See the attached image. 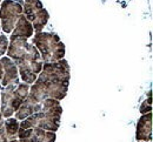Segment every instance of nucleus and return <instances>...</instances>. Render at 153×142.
Returning a JSON list of instances; mask_svg holds the SVG:
<instances>
[{"mask_svg": "<svg viewBox=\"0 0 153 142\" xmlns=\"http://www.w3.org/2000/svg\"><path fill=\"white\" fill-rule=\"evenodd\" d=\"M19 120H17L16 118H7L5 121H4V128H5V132L7 134V136L10 139H14L17 138V134H18V130H19Z\"/></svg>", "mask_w": 153, "mask_h": 142, "instance_id": "f8f14e48", "label": "nucleus"}, {"mask_svg": "<svg viewBox=\"0 0 153 142\" xmlns=\"http://www.w3.org/2000/svg\"><path fill=\"white\" fill-rule=\"evenodd\" d=\"M30 86L31 85L20 81L17 85H8L0 90V113L4 119L13 116L19 109L28 95Z\"/></svg>", "mask_w": 153, "mask_h": 142, "instance_id": "39448f33", "label": "nucleus"}, {"mask_svg": "<svg viewBox=\"0 0 153 142\" xmlns=\"http://www.w3.org/2000/svg\"><path fill=\"white\" fill-rule=\"evenodd\" d=\"M70 80L71 71L67 60L60 59L54 62H44L41 72L30 86L28 95L14 113V118L22 121L37 113L45 99L61 101L67 94Z\"/></svg>", "mask_w": 153, "mask_h": 142, "instance_id": "f257e3e1", "label": "nucleus"}, {"mask_svg": "<svg viewBox=\"0 0 153 142\" xmlns=\"http://www.w3.org/2000/svg\"><path fill=\"white\" fill-rule=\"evenodd\" d=\"M44 62H54L65 57V45L54 32H38L32 37Z\"/></svg>", "mask_w": 153, "mask_h": 142, "instance_id": "20e7f679", "label": "nucleus"}, {"mask_svg": "<svg viewBox=\"0 0 153 142\" xmlns=\"http://www.w3.org/2000/svg\"><path fill=\"white\" fill-rule=\"evenodd\" d=\"M33 34H34V29H33L31 21H28L24 14H21L8 39H14V38H28L30 39L33 37Z\"/></svg>", "mask_w": 153, "mask_h": 142, "instance_id": "9b49d317", "label": "nucleus"}, {"mask_svg": "<svg viewBox=\"0 0 153 142\" xmlns=\"http://www.w3.org/2000/svg\"><path fill=\"white\" fill-rule=\"evenodd\" d=\"M17 138L20 142H56V132H48L41 128H19Z\"/></svg>", "mask_w": 153, "mask_h": 142, "instance_id": "6e6552de", "label": "nucleus"}, {"mask_svg": "<svg viewBox=\"0 0 153 142\" xmlns=\"http://www.w3.org/2000/svg\"><path fill=\"white\" fill-rule=\"evenodd\" d=\"M8 41L6 54L16 63L20 81L32 85L44 65L39 51L28 38H14Z\"/></svg>", "mask_w": 153, "mask_h": 142, "instance_id": "f03ea898", "label": "nucleus"}, {"mask_svg": "<svg viewBox=\"0 0 153 142\" xmlns=\"http://www.w3.org/2000/svg\"><path fill=\"white\" fill-rule=\"evenodd\" d=\"M10 140H11V139L7 136V134H6V132H5L4 126H2V127H0V142H8Z\"/></svg>", "mask_w": 153, "mask_h": 142, "instance_id": "2eb2a0df", "label": "nucleus"}, {"mask_svg": "<svg viewBox=\"0 0 153 142\" xmlns=\"http://www.w3.org/2000/svg\"><path fill=\"white\" fill-rule=\"evenodd\" d=\"M62 115V107L60 101L54 99H45L41 103V108L37 113L30 115L19 122V128L37 127L48 132H57L60 127Z\"/></svg>", "mask_w": 153, "mask_h": 142, "instance_id": "7ed1b4c3", "label": "nucleus"}, {"mask_svg": "<svg viewBox=\"0 0 153 142\" xmlns=\"http://www.w3.org/2000/svg\"><path fill=\"white\" fill-rule=\"evenodd\" d=\"M2 79H4V67H2V63H1V59H0V90L2 89Z\"/></svg>", "mask_w": 153, "mask_h": 142, "instance_id": "dca6fc26", "label": "nucleus"}, {"mask_svg": "<svg viewBox=\"0 0 153 142\" xmlns=\"http://www.w3.org/2000/svg\"><path fill=\"white\" fill-rule=\"evenodd\" d=\"M0 31H1V26H0Z\"/></svg>", "mask_w": 153, "mask_h": 142, "instance_id": "aec40b11", "label": "nucleus"}, {"mask_svg": "<svg viewBox=\"0 0 153 142\" xmlns=\"http://www.w3.org/2000/svg\"><path fill=\"white\" fill-rule=\"evenodd\" d=\"M1 63L4 67V79H2V88L8 86V85H13V83H19V72L18 68L16 66V63L13 62L12 59H10L7 55L6 57H1Z\"/></svg>", "mask_w": 153, "mask_h": 142, "instance_id": "9d476101", "label": "nucleus"}, {"mask_svg": "<svg viewBox=\"0 0 153 142\" xmlns=\"http://www.w3.org/2000/svg\"><path fill=\"white\" fill-rule=\"evenodd\" d=\"M13 1L18 2V4H20V5H22V2H24V0H13Z\"/></svg>", "mask_w": 153, "mask_h": 142, "instance_id": "a211bd4d", "label": "nucleus"}, {"mask_svg": "<svg viewBox=\"0 0 153 142\" xmlns=\"http://www.w3.org/2000/svg\"><path fill=\"white\" fill-rule=\"evenodd\" d=\"M8 38L6 37V34H0V57H4L7 52V47H8Z\"/></svg>", "mask_w": 153, "mask_h": 142, "instance_id": "4468645a", "label": "nucleus"}, {"mask_svg": "<svg viewBox=\"0 0 153 142\" xmlns=\"http://www.w3.org/2000/svg\"><path fill=\"white\" fill-rule=\"evenodd\" d=\"M138 142H152V141H138Z\"/></svg>", "mask_w": 153, "mask_h": 142, "instance_id": "6ab92c4d", "label": "nucleus"}, {"mask_svg": "<svg viewBox=\"0 0 153 142\" xmlns=\"http://www.w3.org/2000/svg\"><path fill=\"white\" fill-rule=\"evenodd\" d=\"M152 112L143 114L137 122V141H152Z\"/></svg>", "mask_w": 153, "mask_h": 142, "instance_id": "1a4fd4ad", "label": "nucleus"}, {"mask_svg": "<svg viewBox=\"0 0 153 142\" xmlns=\"http://www.w3.org/2000/svg\"><path fill=\"white\" fill-rule=\"evenodd\" d=\"M22 14V5L13 0L0 2V26L4 34H11L18 19Z\"/></svg>", "mask_w": 153, "mask_h": 142, "instance_id": "0eeeda50", "label": "nucleus"}, {"mask_svg": "<svg viewBox=\"0 0 153 142\" xmlns=\"http://www.w3.org/2000/svg\"><path fill=\"white\" fill-rule=\"evenodd\" d=\"M4 121H5V119H4L2 114L0 113V127H2V126H4Z\"/></svg>", "mask_w": 153, "mask_h": 142, "instance_id": "f3484780", "label": "nucleus"}, {"mask_svg": "<svg viewBox=\"0 0 153 142\" xmlns=\"http://www.w3.org/2000/svg\"><path fill=\"white\" fill-rule=\"evenodd\" d=\"M139 112H140L141 114H146V113L152 112V89H150V90H149L147 99L140 104Z\"/></svg>", "mask_w": 153, "mask_h": 142, "instance_id": "ddd939ff", "label": "nucleus"}, {"mask_svg": "<svg viewBox=\"0 0 153 142\" xmlns=\"http://www.w3.org/2000/svg\"><path fill=\"white\" fill-rule=\"evenodd\" d=\"M22 14L27 20L31 21L34 33L41 32L50 19V14L44 8L40 0H24Z\"/></svg>", "mask_w": 153, "mask_h": 142, "instance_id": "423d86ee", "label": "nucleus"}, {"mask_svg": "<svg viewBox=\"0 0 153 142\" xmlns=\"http://www.w3.org/2000/svg\"><path fill=\"white\" fill-rule=\"evenodd\" d=\"M1 1H2V0H0V2H1Z\"/></svg>", "mask_w": 153, "mask_h": 142, "instance_id": "412c9836", "label": "nucleus"}]
</instances>
